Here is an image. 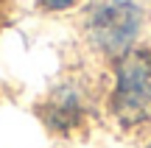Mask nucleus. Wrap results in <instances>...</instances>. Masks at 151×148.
<instances>
[{
    "label": "nucleus",
    "mask_w": 151,
    "mask_h": 148,
    "mask_svg": "<svg viewBox=\"0 0 151 148\" xmlns=\"http://www.w3.org/2000/svg\"><path fill=\"white\" fill-rule=\"evenodd\" d=\"M146 11L137 0H98L84 17V39L106 61H118L137 48Z\"/></svg>",
    "instance_id": "1"
},
{
    "label": "nucleus",
    "mask_w": 151,
    "mask_h": 148,
    "mask_svg": "<svg viewBox=\"0 0 151 148\" xmlns=\"http://www.w3.org/2000/svg\"><path fill=\"white\" fill-rule=\"evenodd\" d=\"M146 148H151V137H148V143H146Z\"/></svg>",
    "instance_id": "5"
},
{
    "label": "nucleus",
    "mask_w": 151,
    "mask_h": 148,
    "mask_svg": "<svg viewBox=\"0 0 151 148\" xmlns=\"http://www.w3.org/2000/svg\"><path fill=\"white\" fill-rule=\"evenodd\" d=\"M112 73L109 115L120 129H143L151 123V50L137 45L120 56Z\"/></svg>",
    "instance_id": "2"
},
{
    "label": "nucleus",
    "mask_w": 151,
    "mask_h": 148,
    "mask_svg": "<svg viewBox=\"0 0 151 148\" xmlns=\"http://www.w3.org/2000/svg\"><path fill=\"white\" fill-rule=\"evenodd\" d=\"M37 3H39V9H45V11L62 14V11H70V9H76V6H78L81 0H37Z\"/></svg>",
    "instance_id": "4"
},
{
    "label": "nucleus",
    "mask_w": 151,
    "mask_h": 148,
    "mask_svg": "<svg viewBox=\"0 0 151 148\" xmlns=\"http://www.w3.org/2000/svg\"><path fill=\"white\" fill-rule=\"evenodd\" d=\"M87 106H90V95H87L81 81H62L53 87V92L42 101L39 106V117L42 123L56 134H70L84 123Z\"/></svg>",
    "instance_id": "3"
}]
</instances>
